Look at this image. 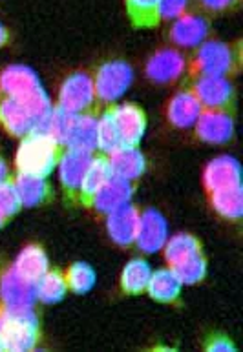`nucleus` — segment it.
<instances>
[{
  "instance_id": "1",
  "label": "nucleus",
  "mask_w": 243,
  "mask_h": 352,
  "mask_svg": "<svg viewBox=\"0 0 243 352\" xmlns=\"http://www.w3.org/2000/svg\"><path fill=\"white\" fill-rule=\"evenodd\" d=\"M41 325L33 307L0 303V342L6 351L30 352L39 345Z\"/></svg>"
},
{
  "instance_id": "2",
  "label": "nucleus",
  "mask_w": 243,
  "mask_h": 352,
  "mask_svg": "<svg viewBox=\"0 0 243 352\" xmlns=\"http://www.w3.org/2000/svg\"><path fill=\"white\" fill-rule=\"evenodd\" d=\"M0 95L21 100L37 117H44L53 108L37 74L26 66H10L0 74Z\"/></svg>"
},
{
  "instance_id": "3",
  "label": "nucleus",
  "mask_w": 243,
  "mask_h": 352,
  "mask_svg": "<svg viewBox=\"0 0 243 352\" xmlns=\"http://www.w3.org/2000/svg\"><path fill=\"white\" fill-rule=\"evenodd\" d=\"M64 144L50 135L43 133H30L22 137V142L17 150V174H30L48 177L57 168Z\"/></svg>"
},
{
  "instance_id": "4",
  "label": "nucleus",
  "mask_w": 243,
  "mask_h": 352,
  "mask_svg": "<svg viewBox=\"0 0 243 352\" xmlns=\"http://www.w3.org/2000/svg\"><path fill=\"white\" fill-rule=\"evenodd\" d=\"M242 66V52L240 46H231L222 41H205L198 46L191 63H187V68L196 75H220L229 77L234 75Z\"/></svg>"
},
{
  "instance_id": "5",
  "label": "nucleus",
  "mask_w": 243,
  "mask_h": 352,
  "mask_svg": "<svg viewBox=\"0 0 243 352\" xmlns=\"http://www.w3.org/2000/svg\"><path fill=\"white\" fill-rule=\"evenodd\" d=\"M96 104V89H94V79L90 74L75 72L64 80L59 91L57 108L72 116H79V113L97 111Z\"/></svg>"
},
{
  "instance_id": "6",
  "label": "nucleus",
  "mask_w": 243,
  "mask_h": 352,
  "mask_svg": "<svg viewBox=\"0 0 243 352\" xmlns=\"http://www.w3.org/2000/svg\"><path fill=\"white\" fill-rule=\"evenodd\" d=\"M92 79H94L97 102L103 106H108L114 104L130 88L134 74L132 68L127 63L110 60V63H105L103 66H99Z\"/></svg>"
},
{
  "instance_id": "7",
  "label": "nucleus",
  "mask_w": 243,
  "mask_h": 352,
  "mask_svg": "<svg viewBox=\"0 0 243 352\" xmlns=\"http://www.w3.org/2000/svg\"><path fill=\"white\" fill-rule=\"evenodd\" d=\"M189 86L203 106V110L234 111V86L229 77L196 75Z\"/></svg>"
},
{
  "instance_id": "8",
  "label": "nucleus",
  "mask_w": 243,
  "mask_h": 352,
  "mask_svg": "<svg viewBox=\"0 0 243 352\" xmlns=\"http://www.w3.org/2000/svg\"><path fill=\"white\" fill-rule=\"evenodd\" d=\"M92 157H94V152H86L79 148H64L57 168L61 184H63L64 199L70 203H79L81 181L85 177Z\"/></svg>"
},
{
  "instance_id": "9",
  "label": "nucleus",
  "mask_w": 243,
  "mask_h": 352,
  "mask_svg": "<svg viewBox=\"0 0 243 352\" xmlns=\"http://www.w3.org/2000/svg\"><path fill=\"white\" fill-rule=\"evenodd\" d=\"M39 119L41 117L35 116L21 100L0 95V126L10 135L19 137V139L30 135L35 132Z\"/></svg>"
},
{
  "instance_id": "10",
  "label": "nucleus",
  "mask_w": 243,
  "mask_h": 352,
  "mask_svg": "<svg viewBox=\"0 0 243 352\" xmlns=\"http://www.w3.org/2000/svg\"><path fill=\"white\" fill-rule=\"evenodd\" d=\"M211 33V24L205 15L200 13H183L174 19V24L170 26L169 38L170 43L180 47H198L203 44Z\"/></svg>"
},
{
  "instance_id": "11",
  "label": "nucleus",
  "mask_w": 243,
  "mask_h": 352,
  "mask_svg": "<svg viewBox=\"0 0 243 352\" xmlns=\"http://www.w3.org/2000/svg\"><path fill=\"white\" fill-rule=\"evenodd\" d=\"M196 135L201 141L211 144H222L233 139L234 116L233 111L223 110H203L196 121Z\"/></svg>"
},
{
  "instance_id": "12",
  "label": "nucleus",
  "mask_w": 243,
  "mask_h": 352,
  "mask_svg": "<svg viewBox=\"0 0 243 352\" xmlns=\"http://www.w3.org/2000/svg\"><path fill=\"white\" fill-rule=\"evenodd\" d=\"M35 285L22 279L13 265L0 267V303L10 307H33Z\"/></svg>"
},
{
  "instance_id": "13",
  "label": "nucleus",
  "mask_w": 243,
  "mask_h": 352,
  "mask_svg": "<svg viewBox=\"0 0 243 352\" xmlns=\"http://www.w3.org/2000/svg\"><path fill=\"white\" fill-rule=\"evenodd\" d=\"M187 58L178 50L167 47L154 53L147 63V77L154 82H174L185 74Z\"/></svg>"
},
{
  "instance_id": "14",
  "label": "nucleus",
  "mask_w": 243,
  "mask_h": 352,
  "mask_svg": "<svg viewBox=\"0 0 243 352\" xmlns=\"http://www.w3.org/2000/svg\"><path fill=\"white\" fill-rule=\"evenodd\" d=\"M64 146L79 148L86 152H97V111L70 116Z\"/></svg>"
},
{
  "instance_id": "15",
  "label": "nucleus",
  "mask_w": 243,
  "mask_h": 352,
  "mask_svg": "<svg viewBox=\"0 0 243 352\" xmlns=\"http://www.w3.org/2000/svg\"><path fill=\"white\" fill-rule=\"evenodd\" d=\"M134 195V181H128V179L117 177V175H112L108 181L105 183V186L94 195L90 206L88 208H94L99 214H110L119 206L127 205L132 201Z\"/></svg>"
},
{
  "instance_id": "16",
  "label": "nucleus",
  "mask_w": 243,
  "mask_h": 352,
  "mask_svg": "<svg viewBox=\"0 0 243 352\" xmlns=\"http://www.w3.org/2000/svg\"><path fill=\"white\" fill-rule=\"evenodd\" d=\"M169 239L167 234V221L158 210H145L139 214V226L136 234V245L143 252L152 254L163 248V245Z\"/></svg>"
},
{
  "instance_id": "17",
  "label": "nucleus",
  "mask_w": 243,
  "mask_h": 352,
  "mask_svg": "<svg viewBox=\"0 0 243 352\" xmlns=\"http://www.w3.org/2000/svg\"><path fill=\"white\" fill-rule=\"evenodd\" d=\"M116 122L121 133L123 146H139L147 130V116L136 104H114Z\"/></svg>"
},
{
  "instance_id": "18",
  "label": "nucleus",
  "mask_w": 243,
  "mask_h": 352,
  "mask_svg": "<svg viewBox=\"0 0 243 352\" xmlns=\"http://www.w3.org/2000/svg\"><path fill=\"white\" fill-rule=\"evenodd\" d=\"M139 214L141 212L138 210V206L130 205V203L119 206L110 214H106V228H108V234L117 245L128 247V245L136 243Z\"/></svg>"
},
{
  "instance_id": "19",
  "label": "nucleus",
  "mask_w": 243,
  "mask_h": 352,
  "mask_svg": "<svg viewBox=\"0 0 243 352\" xmlns=\"http://www.w3.org/2000/svg\"><path fill=\"white\" fill-rule=\"evenodd\" d=\"M112 168H110V161H108V155L105 153L96 152L94 157H92L90 164L85 172V177L81 181L79 186V205L83 206H90L94 195L99 192L108 179L112 177Z\"/></svg>"
},
{
  "instance_id": "20",
  "label": "nucleus",
  "mask_w": 243,
  "mask_h": 352,
  "mask_svg": "<svg viewBox=\"0 0 243 352\" xmlns=\"http://www.w3.org/2000/svg\"><path fill=\"white\" fill-rule=\"evenodd\" d=\"M201 111H203V106L200 104L191 86H187L170 99L167 116L176 128H191L196 124Z\"/></svg>"
},
{
  "instance_id": "21",
  "label": "nucleus",
  "mask_w": 243,
  "mask_h": 352,
  "mask_svg": "<svg viewBox=\"0 0 243 352\" xmlns=\"http://www.w3.org/2000/svg\"><path fill=\"white\" fill-rule=\"evenodd\" d=\"M203 181H205L207 192L242 184V170H240L238 161L229 155L214 159L205 168Z\"/></svg>"
},
{
  "instance_id": "22",
  "label": "nucleus",
  "mask_w": 243,
  "mask_h": 352,
  "mask_svg": "<svg viewBox=\"0 0 243 352\" xmlns=\"http://www.w3.org/2000/svg\"><path fill=\"white\" fill-rule=\"evenodd\" d=\"M108 161H110L112 174L128 181L139 179L147 168V161L139 146H121L108 155Z\"/></svg>"
},
{
  "instance_id": "23",
  "label": "nucleus",
  "mask_w": 243,
  "mask_h": 352,
  "mask_svg": "<svg viewBox=\"0 0 243 352\" xmlns=\"http://www.w3.org/2000/svg\"><path fill=\"white\" fill-rule=\"evenodd\" d=\"M13 268L22 279H26L28 283L35 285L39 279L43 278L44 274L48 272L50 263L48 256L44 252V248L41 245H28L19 258L15 259Z\"/></svg>"
},
{
  "instance_id": "24",
  "label": "nucleus",
  "mask_w": 243,
  "mask_h": 352,
  "mask_svg": "<svg viewBox=\"0 0 243 352\" xmlns=\"http://www.w3.org/2000/svg\"><path fill=\"white\" fill-rule=\"evenodd\" d=\"M17 192L21 197L22 206H39L46 205L52 199V186L48 183V177L30 174L13 175Z\"/></svg>"
},
{
  "instance_id": "25",
  "label": "nucleus",
  "mask_w": 243,
  "mask_h": 352,
  "mask_svg": "<svg viewBox=\"0 0 243 352\" xmlns=\"http://www.w3.org/2000/svg\"><path fill=\"white\" fill-rule=\"evenodd\" d=\"M181 287H183V283L172 272V268H161L150 276L147 294L159 303H176L180 300Z\"/></svg>"
},
{
  "instance_id": "26",
  "label": "nucleus",
  "mask_w": 243,
  "mask_h": 352,
  "mask_svg": "<svg viewBox=\"0 0 243 352\" xmlns=\"http://www.w3.org/2000/svg\"><path fill=\"white\" fill-rule=\"evenodd\" d=\"M209 199L218 216L229 221H240L243 216V188L242 184L209 192Z\"/></svg>"
},
{
  "instance_id": "27",
  "label": "nucleus",
  "mask_w": 243,
  "mask_h": 352,
  "mask_svg": "<svg viewBox=\"0 0 243 352\" xmlns=\"http://www.w3.org/2000/svg\"><path fill=\"white\" fill-rule=\"evenodd\" d=\"M121 146L123 141L116 122L114 104H108L97 116V152L110 155L112 152H116Z\"/></svg>"
},
{
  "instance_id": "28",
  "label": "nucleus",
  "mask_w": 243,
  "mask_h": 352,
  "mask_svg": "<svg viewBox=\"0 0 243 352\" xmlns=\"http://www.w3.org/2000/svg\"><path fill=\"white\" fill-rule=\"evenodd\" d=\"M163 250L169 267H174V265L196 256V254L203 252V247H201L200 239L192 236V234H176L174 237L167 239V243L163 245Z\"/></svg>"
},
{
  "instance_id": "29",
  "label": "nucleus",
  "mask_w": 243,
  "mask_h": 352,
  "mask_svg": "<svg viewBox=\"0 0 243 352\" xmlns=\"http://www.w3.org/2000/svg\"><path fill=\"white\" fill-rule=\"evenodd\" d=\"M152 268L145 259H132L121 274V289L128 296H139L147 292Z\"/></svg>"
},
{
  "instance_id": "30",
  "label": "nucleus",
  "mask_w": 243,
  "mask_h": 352,
  "mask_svg": "<svg viewBox=\"0 0 243 352\" xmlns=\"http://www.w3.org/2000/svg\"><path fill=\"white\" fill-rule=\"evenodd\" d=\"M68 292V283L63 270L48 268V272L35 283V298L43 303H57Z\"/></svg>"
},
{
  "instance_id": "31",
  "label": "nucleus",
  "mask_w": 243,
  "mask_h": 352,
  "mask_svg": "<svg viewBox=\"0 0 243 352\" xmlns=\"http://www.w3.org/2000/svg\"><path fill=\"white\" fill-rule=\"evenodd\" d=\"M159 2L161 0H125L130 21L136 28H156L159 19Z\"/></svg>"
},
{
  "instance_id": "32",
  "label": "nucleus",
  "mask_w": 243,
  "mask_h": 352,
  "mask_svg": "<svg viewBox=\"0 0 243 352\" xmlns=\"http://www.w3.org/2000/svg\"><path fill=\"white\" fill-rule=\"evenodd\" d=\"M64 278L68 283V290H72L74 294H86L96 285L94 268L88 263H83V261L70 265L68 270L64 272Z\"/></svg>"
},
{
  "instance_id": "33",
  "label": "nucleus",
  "mask_w": 243,
  "mask_h": 352,
  "mask_svg": "<svg viewBox=\"0 0 243 352\" xmlns=\"http://www.w3.org/2000/svg\"><path fill=\"white\" fill-rule=\"evenodd\" d=\"M170 268L183 285H196L203 281V278L207 276V259L201 252Z\"/></svg>"
},
{
  "instance_id": "34",
  "label": "nucleus",
  "mask_w": 243,
  "mask_h": 352,
  "mask_svg": "<svg viewBox=\"0 0 243 352\" xmlns=\"http://www.w3.org/2000/svg\"><path fill=\"white\" fill-rule=\"evenodd\" d=\"M21 208V197H19L15 181H13V175H11L10 179H6L4 183H0V216L6 217V219H11Z\"/></svg>"
},
{
  "instance_id": "35",
  "label": "nucleus",
  "mask_w": 243,
  "mask_h": 352,
  "mask_svg": "<svg viewBox=\"0 0 243 352\" xmlns=\"http://www.w3.org/2000/svg\"><path fill=\"white\" fill-rule=\"evenodd\" d=\"M191 0H161L159 2V19L161 21H174L189 10Z\"/></svg>"
},
{
  "instance_id": "36",
  "label": "nucleus",
  "mask_w": 243,
  "mask_h": 352,
  "mask_svg": "<svg viewBox=\"0 0 243 352\" xmlns=\"http://www.w3.org/2000/svg\"><path fill=\"white\" fill-rule=\"evenodd\" d=\"M196 2L205 13H212V15L227 13L240 6V0H196Z\"/></svg>"
},
{
  "instance_id": "37",
  "label": "nucleus",
  "mask_w": 243,
  "mask_h": 352,
  "mask_svg": "<svg viewBox=\"0 0 243 352\" xmlns=\"http://www.w3.org/2000/svg\"><path fill=\"white\" fill-rule=\"evenodd\" d=\"M205 351L207 352H234L236 351V345L233 343V340L229 336H225V334H220V332H216V334H211V336L207 338L205 342Z\"/></svg>"
},
{
  "instance_id": "38",
  "label": "nucleus",
  "mask_w": 243,
  "mask_h": 352,
  "mask_svg": "<svg viewBox=\"0 0 243 352\" xmlns=\"http://www.w3.org/2000/svg\"><path fill=\"white\" fill-rule=\"evenodd\" d=\"M11 174H10V168H8V164H6V161L2 157H0V183H4L6 179H10Z\"/></svg>"
},
{
  "instance_id": "39",
  "label": "nucleus",
  "mask_w": 243,
  "mask_h": 352,
  "mask_svg": "<svg viewBox=\"0 0 243 352\" xmlns=\"http://www.w3.org/2000/svg\"><path fill=\"white\" fill-rule=\"evenodd\" d=\"M8 41H10V35H8V30H6L2 24H0V47L6 46L8 44Z\"/></svg>"
},
{
  "instance_id": "40",
  "label": "nucleus",
  "mask_w": 243,
  "mask_h": 352,
  "mask_svg": "<svg viewBox=\"0 0 243 352\" xmlns=\"http://www.w3.org/2000/svg\"><path fill=\"white\" fill-rule=\"evenodd\" d=\"M6 221H8V219H6V217H2V216H0V228H2V226L6 225Z\"/></svg>"
},
{
  "instance_id": "41",
  "label": "nucleus",
  "mask_w": 243,
  "mask_h": 352,
  "mask_svg": "<svg viewBox=\"0 0 243 352\" xmlns=\"http://www.w3.org/2000/svg\"><path fill=\"white\" fill-rule=\"evenodd\" d=\"M2 351H6V349H4V345H2V342H0V352Z\"/></svg>"
}]
</instances>
